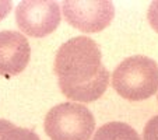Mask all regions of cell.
<instances>
[{
	"instance_id": "6da1fadb",
	"label": "cell",
	"mask_w": 158,
	"mask_h": 140,
	"mask_svg": "<svg viewBox=\"0 0 158 140\" xmlns=\"http://www.w3.org/2000/svg\"><path fill=\"white\" fill-rule=\"evenodd\" d=\"M59 87L69 100L93 102L109 84V72L102 65V53L95 41L76 36L60 46L55 56Z\"/></svg>"
},
{
	"instance_id": "7a4b0ae2",
	"label": "cell",
	"mask_w": 158,
	"mask_h": 140,
	"mask_svg": "<svg viewBox=\"0 0 158 140\" xmlns=\"http://www.w3.org/2000/svg\"><path fill=\"white\" fill-rule=\"evenodd\" d=\"M112 87L129 101H143L158 90V65L147 56L125 59L112 73Z\"/></svg>"
},
{
	"instance_id": "3957f363",
	"label": "cell",
	"mask_w": 158,
	"mask_h": 140,
	"mask_svg": "<svg viewBox=\"0 0 158 140\" xmlns=\"http://www.w3.org/2000/svg\"><path fill=\"white\" fill-rule=\"evenodd\" d=\"M44 128L52 140H89L95 129V119L84 105L63 102L48 112Z\"/></svg>"
},
{
	"instance_id": "277c9868",
	"label": "cell",
	"mask_w": 158,
	"mask_h": 140,
	"mask_svg": "<svg viewBox=\"0 0 158 140\" xmlns=\"http://www.w3.org/2000/svg\"><path fill=\"white\" fill-rule=\"evenodd\" d=\"M17 25L24 34L34 38H44L52 34L60 24L59 4L46 2H21L15 9Z\"/></svg>"
},
{
	"instance_id": "5b68a950",
	"label": "cell",
	"mask_w": 158,
	"mask_h": 140,
	"mask_svg": "<svg viewBox=\"0 0 158 140\" xmlns=\"http://www.w3.org/2000/svg\"><path fill=\"white\" fill-rule=\"evenodd\" d=\"M66 21L83 32H99L112 23L115 15L114 4L108 0L98 2H62Z\"/></svg>"
},
{
	"instance_id": "8992f818",
	"label": "cell",
	"mask_w": 158,
	"mask_h": 140,
	"mask_svg": "<svg viewBox=\"0 0 158 140\" xmlns=\"http://www.w3.org/2000/svg\"><path fill=\"white\" fill-rule=\"evenodd\" d=\"M31 57L28 39L17 31H0V76L23 73Z\"/></svg>"
},
{
	"instance_id": "52a82bcc",
	"label": "cell",
	"mask_w": 158,
	"mask_h": 140,
	"mask_svg": "<svg viewBox=\"0 0 158 140\" xmlns=\"http://www.w3.org/2000/svg\"><path fill=\"white\" fill-rule=\"evenodd\" d=\"M93 140H141L130 125L123 122H109L95 132Z\"/></svg>"
},
{
	"instance_id": "ba28073f",
	"label": "cell",
	"mask_w": 158,
	"mask_h": 140,
	"mask_svg": "<svg viewBox=\"0 0 158 140\" xmlns=\"http://www.w3.org/2000/svg\"><path fill=\"white\" fill-rule=\"evenodd\" d=\"M0 140H41L34 130L18 128L10 121L0 119Z\"/></svg>"
},
{
	"instance_id": "9c48e42d",
	"label": "cell",
	"mask_w": 158,
	"mask_h": 140,
	"mask_svg": "<svg viewBox=\"0 0 158 140\" xmlns=\"http://www.w3.org/2000/svg\"><path fill=\"white\" fill-rule=\"evenodd\" d=\"M143 140H158V115L152 116L144 126Z\"/></svg>"
},
{
	"instance_id": "30bf717a",
	"label": "cell",
	"mask_w": 158,
	"mask_h": 140,
	"mask_svg": "<svg viewBox=\"0 0 158 140\" xmlns=\"http://www.w3.org/2000/svg\"><path fill=\"white\" fill-rule=\"evenodd\" d=\"M147 18H148V23L152 28L158 32V0L157 2H152L148 7V13H147Z\"/></svg>"
},
{
	"instance_id": "8fae6325",
	"label": "cell",
	"mask_w": 158,
	"mask_h": 140,
	"mask_svg": "<svg viewBox=\"0 0 158 140\" xmlns=\"http://www.w3.org/2000/svg\"><path fill=\"white\" fill-rule=\"evenodd\" d=\"M10 10H11V3L10 2H4V0H0V21L9 14Z\"/></svg>"
}]
</instances>
